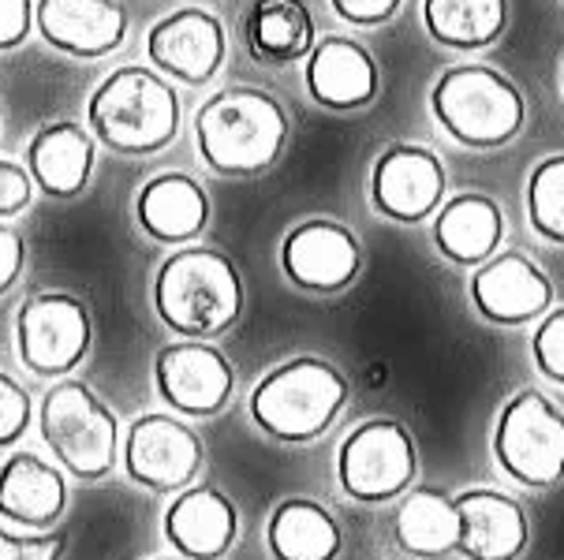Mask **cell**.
I'll use <instances>...</instances> for the list:
<instances>
[{
  "instance_id": "25",
  "label": "cell",
  "mask_w": 564,
  "mask_h": 560,
  "mask_svg": "<svg viewBox=\"0 0 564 560\" xmlns=\"http://www.w3.org/2000/svg\"><path fill=\"white\" fill-rule=\"evenodd\" d=\"M430 42L448 53H482L509 26V0H423Z\"/></svg>"
},
{
  "instance_id": "16",
  "label": "cell",
  "mask_w": 564,
  "mask_h": 560,
  "mask_svg": "<svg viewBox=\"0 0 564 560\" xmlns=\"http://www.w3.org/2000/svg\"><path fill=\"white\" fill-rule=\"evenodd\" d=\"M303 83L314 106L329 112H359L375 106L381 94V72L367 45L344 34H325L307 56Z\"/></svg>"
},
{
  "instance_id": "35",
  "label": "cell",
  "mask_w": 564,
  "mask_h": 560,
  "mask_svg": "<svg viewBox=\"0 0 564 560\" xmlns=\"http://www.w3.org/2000/svg\"><path fill=\"white\" fill-rule=\"evenodd\" d=\"M23 262H26L23 235H19L15 228L0 224V296H4V292L19 281V273H23Z\"/></svg>"
},
{
  "instance_id": "15",
  "label": "cell",
  "mask_w": 564,
  "mask_h": 560,
  "mask_svg": "<svg viewBox=\"0 0 564 560\" xmlns=\"http://www.w3.org/2000/svg\"><path fill=\"white\" fill-rule=\"evenodd\" d=\"M553 281L534 265L528 254L505 251L490 262L475 265L471 273V303L494 326H531L553 310Z\"/></svg>"
},
{
  "instance_id": "20",
  "label": "cell",
  "mask_w": 564,
  "mask_h": 560,
  "mask_svg": "<svg viewBox=\"0 0 564 560\" xmlns=\"http://www.w3.org/2000/svg\"><path fill=\"white\" fill-rule=\"evenodd\" d=\"M68 508L64 474L37 452H12L0 463V516L19 527L45 530Z\"/></svg>"
},
{
  "instance_id": "21",
  "label": "cell",
  "mask_w": 564,
  "mask_h": 560,
  "mask_svg": "<svg viewBox=\"0 0 564 560\" xmlns=\"http://www.w3.org/2000/svg\"><path fill=\"white\" fill-rule=\"evenodd\" d=\"M464 519L460 553L467 560H516L528 549L531 527L520 501L497 490H467L456 497Z\"/></svg>"
},
{
  "instance_id": "19",
  "label": "cell",
  "mask_w": 564,
  "mask_h": 560,
  "mask_svg": "<svg viewBox=\"0 0 564 560\" xmlns=\"http://www.w3.org/2000/svg\"><path fill=\"white\" fill-rule=\"evenodd\" d=\"M135 221L158 243H191L209 224V195L198 179L184 173H161L142 184Z\"/></svg>"
},
{
  "instance_id": "30",
  "label": "cell",
  "mask_w": 564,
  "mask_h": 560,
  "mask_svg": "<svg viewBox=\"0 0 564 560\" xmlns=\"http://www.w3.org/2000/svg\"><path fill=\"white\" fill-rule=\"evenodd\" d=\"M31 426V396L15 377L0 374V449L15 444Z\"/></svg>"
},
{
  "instance_id": "38",
  "label": "cell",
  "mask_w": 564,
  "mask_h": 560,
  "mask_svg": "<svg viewBox=\"0 0 564 560\" xmlns=\"http://www.w3.org/2000/svg\"><path fill=\"white\" fill-rule=\"evenodd\" d=\"M165 560H172V557H165Z\"/></svg>"
},
{
  "instance_id": "36",
  "label": "cell",
  "mask_w": 564,
  "mask_h": 560,
  "mask_svg": "<svg viewBox=\"0 0 564 560\" xmlns=\"http://www.w3.org/2000/svg\"><path fill=\"white\" fill-rule=\"evenodd\" d=\"M561 98H564V64H561Z\"/></svg>"
},
{
  "instance_id": "11",
  "label": "cell",
  "mask_w": 564,
  "mask_h": 560,
  "mask_svg": "<svg viewBox=\"0 0 564 560\" xmlns=\"http://www.w3.org/2000/svg\"><path fill=\"white\" fill-rule=\"evenodd\" d=\"M203 441H198V433L184 419L142 415V419L131 422L128 444H123V468H128L131 482H139V486L154 493L187 490L198 479V471H203Z\"/></svg>"
},
{
  "instance_id": "8",
  "label": "cell",
  "mask_w": 564,
  "mask_h": 560,
  "mask_svg": "<svg viewBox=\"0 0 564 560\" xmlns=\"http://www.w3.org/2000/svg\"><path fill=\"white\" fill-rule=\"evenodd\" d=\"M340 486L362 505L400 497L419 471L415 438L400 419H367L344 438L337 455Z\"/></svg>"
},
{
  "instance_id": "6",
  "label": "cell",
  "mask_w": 564,
  "mask_h": 560,
  "mask_svg": "<svg viewBox=\"0 0 564 560\" xmlns=\"http://www.w3.org/2000/svg\"><path fill=\"white\" fill-rule=\"evenodd\" d=\"M42 441L75 479L98 482L117 468L120 426L105 400L83 382H56L42 400Z\"/></svg>"
},
{
  "instance_id": "33",
  "label": "cell",
  "mask_w": 564,
  "mask_h": 560,
  "mask_svg": "<svg viewBox=\"0 0 564 560\" xmlns=\"http://www.w3.org/2000/svg\"><path fill=\"white\" fill-rule=\"evenodd\" d=\"M37 26V0H0V53L23 45Z\"/></svg>"
},
{
  "instance_id": "31",
  "label": "cell",
  "mask_w": 564,
  "mask_h": 560,
  "mask_svg": "<svg viewBox=\"0 0 564 560\" xmlns=\"http://www.w3.org/2000/svg\"><path fill=\"white\" fill-rule=\"evenodd\" d=\"M68 538L64 535H31L19 538L0 530V560H61Z\"/></svg>"
},
{
  "instance_id": "1",
  "label": "cell",
  "mask_w": 564,
  "mask_h": 560,
  "mask_svg": "<svg viewBox=\"0 0 564 560\" xmlns=\"http://www.w3.org/2000/svg\"><path fill=\"white\" fill-rule=\"evenodd\" d=\"M292 139V120L273 94L228 87L195 112L198 154L221 176H262L281 161Z\"/></svg>"
},
{
  "instance_id": "22",
  "label": "cell",
  "mask_w": 564,
  "mask_h": 560,
  "mask_svg": "<svg viewBox=\"0 0 564 560\" xmlns=\"http://www.w3.org/2000/svg\"><path fill=\"white\" fill-rule=\"evenodd\" d=\"M26 168L50 198H75L94 173V131L75 120L45 123L26 146Z\"/></svg>"
},
{
  "instance_id": "5",
  "label": "cell",
  "mask_w": 564,
  "mask_h": 560,
  "mask_svg": "<svg viewBox=\"0 0 564 560\" xmlns=\"http://www.w3.org/2000/svg\"><path fill=\"white\" fill-rule=\"evenodd\" d=\"M348 396V377L329 359L300 355L273 366L254 385L251 419L276 441H314L337 422Z\"/></svg>"
},
{
  "instance_id": "37",
  "label": "cell",
  "mask_w": 564,
  "mask_h": 560,
  "mask_svg": "<svg viewBox=\"0 0 564 560\" xmlns=\"http://www.w3.org/2000/svg\"><path fill=\"white\" fill-rule=\"evenodd\" d=\"M0 112H4V106H0Z\"/></svg>"
},
{
  "instance_id": "24",
  "label": "cell",
  "mask_w": 564,
  "mask_h": 560,
  "mask_svg": "<svg viewBox=\"0 0 564 560\" xmlns=\"http://www.w3.org/2000/svg\"><path fill=\"white\" fill-rule=\"evenodd\" d=\"M247 50L262 64H295L307 61L318 45L314 15L303 0H254L243 23Z\"/></svg>"
},
{
  "instance_id": "34",
  "label": "cell",
  "mask_w": 564,
  "mask_h": 560,
  "mask_svg": "<svg viewBox=\"0 0 564 560\" xmlns=\"http://www.w3.org/2000/svg\"><path fill=\"white\" fill-rule=\"evenodd\" d=\"M329 4L348 26L367 31V26H386L404 8V0H329Z\"/></svg>"
},
{
  "instance_id": "3",
  "label": "cell",
  "mask_w": 564,
  "mask_h": 560,
  "mask_svg": "<svg viewBox=\"0 0 564 560\" xmlns=\"http://www.w3.org/2000/svg\"><path fill=\"white\" fill-rule=\"evenodd\" d=\"M154 310L184 340L221 337L243 310V281L228 254L214 246H184L161 262Z\"/></svg>"
},
{
  "instance_id": "27",
  "label": "cell",
  "mask_w": 564,
  "mask_h": 560,
  "mask_svg": "<svg viewBox=\"0 0 564 560\" xmlns=\"http://www.w3.org/2000/svg\"><path fill=\"white\" fill-rule=\"evenodd\" d=\"M460 505L442 490H411L397 508V542L411 557H445L460 549Z\"/></svg>"
},
{
  "instance_id": "7",
  "label": "cell",
  "mask_w": 564,
  "mask_h": 560,
  "mask_svg": "<svg viewBox=\"0 0 564 560\" xmlns=\"http://www.w3.org/2000/svg\"><path fill=\"white\" fill-rule=\"evenodd\" d=\"M494 455L509 479L531 490L564 479V415L539 388H520L497 415Z\"/></svg>"
},
{
  "instance_id": "2",
  "label": "cell",
  "mask_w": 564,
  "mask_h": 560,
  "mask_svg": "<svg viewBox=\"0 0 564 560\" xmlns=\"http://www.w3.org/2000/svg\"><path fill=\"white\" fill-rule=\"evenodd\" d=\"M180 94L158 68L128 64L105 75L86 101V128L109 150L147 157L165 150L180 135Z\"/></svg>"
},
{
  "instance_id": "23",
  "label": "cell",
  "mask_w": 564,
  "mask_h": 560,
  "mask_svg": "<svg viewBox=\"0 0 564 560\" xmlns=\"http://www.w3.org/2000/svg\"><path fill=\"white\" fill-rule=\"evenodd\" d=\"M505 240V213L490 195H456L434 217V246L464 270L490 262Z\"/></svg>"
},
{
  "instance_id": "18",
  "label": "cell",
  "mask_w": 564,
  "mask_h": 560,
  "mask_svg": "<svg viewBox=\"0 0 564 560\" xmlns=\"http://www.w3.org/2000/svg\"><path fill=\"white\" fill-rule=\"evenodd\" d=\"M236 535L240 512L217 486H187L165 512V538L187 560H221Z\"/></svg>"
},
{
  "instance_id": "26",
  "label": "cell",
  "mask_w": 564,
  "mask_h": 560,
  "mask_svg": "<svg viewBox=\"0 0 564 560\" xmlns=\"http://www.w3.org/2000/svg\"><path fill=\"white\" fill-rule=\"evenodd\" d=\"M265 542L276 560H337L344 535L318 501L289 497L273 508Z\"/></svg>"
},
{
  "instance_id": "14",
  "label": "cell",
  "mask_w": 564,
  "mask_h": 560,
  "mask_svg": "<svg viewBox=\"0 0 564 560\" xmlns=\"http://www.w3.org/2000/svg\"><path fill=\"white\" fill-rule=\"evenodd\" d=\"M281 270L295 288L314 296L351 288L362 270V251L351 228L337 221H303L281 243Z\"/></svg>"
},
{
  "instance_id": "28",
  "label": "cell",
  "mask_w": 564,
  "mask_h": 560,
  "mask_svg": "<svg viewBox=\"0 0 564 560\" xmlns=\"http://www.w3.org/2000/svg\"><path fill=\"white\" fill-rule=\"evenodd\" d=\"M528 217L531 228L550 243L564 246V154L542 157L528 176Z\"/></svg>"
},
{
  "instance_id": "9",
  "label": "cell",
  "mask_w": 564,
  "mask_h": 560,
  "mask_svg": "<svg viewBox=\"0 0 564 560\" xmlns=\"http://www.w3.org/2000/svg\"><path fill=\"white\" fill-rule=\"evenodd\" d=\"M94 340V321L83 299L68 292H37L19 307V359L42 377H61L83 363Z\"/></svg>"
},
{
  "instance_id": "4",
  "label": "cell",
  "mask_w": 564,
  "mask_h": 560,
  "mask_svg": "<svg viewBox=\"0 0 564 560\" xmlns=\"http://www.w3.org/2000/svg\"><path fill=\"white\" fill-rule=\"evenodd\" d=\"M437 128L467 150H501L520 139L528 101L505 72L490 64H453L430 87Z\"/></svg>"
},
{
  "instance_id": "29",
  "label": "cell",
  "mask_w": 564,
  "mask_h": 560,
  "mask_svg": "<svg viewBox=\"0 0 564 560\" xmlns=\"http://www.w3.org/2000/svg\"><path fill=\"white\" fill-rule=\"evenodd\" d=\"M531 355L542 377L564 385V307L550 310L531 337Z\"/></svg>"
},
{
  "instance_id": "17",
  "label": "cell",
  "mask_w": 564,
  "mask_h": 560,
  "mask_svg": "<svg viewBox=\"0 0 564 560\" xmlns=\"http://www.w3.org/2000/svg\"><path fill=\"white\" fill-rule=\"evenodd\" d=\"M37 31L53 50L94 61L123 45L128 12L117 0H37Z\"/></svg>"
},
{
  "instance_id": "10",
  "label": "cell",
  "mask_w": 564,
  "mask_h": 560,
  "mask_svg": "<svg viewBox=\"0 0 564 560\" xmlns=\"http://www.w3.org/2000/svg\"><path fill=\"white\" fill-rule=\"evenodd\" d=\"M448 173L442 157L415 142H397L381 150L370 168V202L381 217L397 224H419L437 217L445 206Z\"/></svg>"
},
{
  "instance_id": "32",
  "label": "cell",
  "mask_w": 564,
  "mask_h": 560,
  "mask_svg": "<svg viewBox=\"0 0 564 560\" xmlns=\"http://www.w3.org/2000/svg\"><path fill=\"white\" fill-rule=\"evenodd\" d=\"M34 198V176L31 168L0 157V217H15L31 206Z\"/></svg>"
},
{
  "instance_id": "13",
  "label": "cell",
  "mask_w": 564,
  "mask_h": 560,
  "mask_svg": "<svg viewBox=\"0 0 564 560\" xmlns=\"http://www.w3.org/2000/svg\"><path fill=\"white\" fill-rule=\"evenodd\" d=\"M154 382L165 404H172V411L206 419V415H217L228 404L236 370L225 359V351H217L206 340H180V344L158 351Z\"/></svg>"
},
{
  "instance_id": "12",
  "label": "cell",
  "mask_w": 564,
  "mask_h": 560,
  "mask_svg": "<svg viewBox=\"0 0 564 560\" xmlns=\"http://www.w3.org/2000/svg\"><path fill=\"white\" fill-rule=\"evenodd\" d=\"M147 56L169 79L187 83V87H206L228 56L225 23L206 8H176L172 15L150 26Z\"/></svg>"
}]
</instances>
